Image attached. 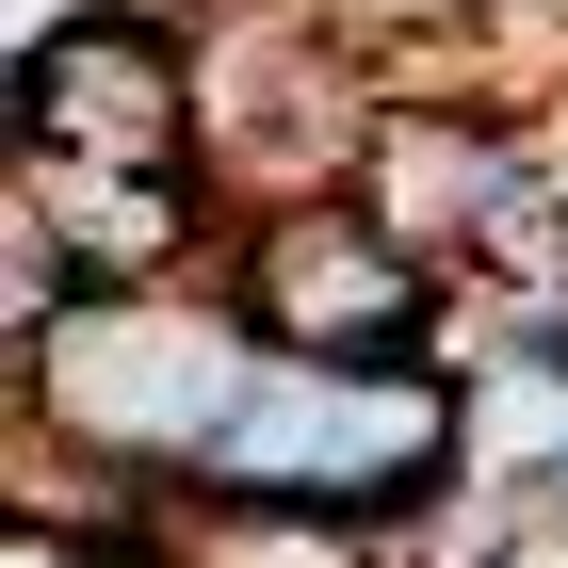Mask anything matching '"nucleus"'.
Returning <instances> with one entry per match:
<instances>
[{"label": "nucleus", "instance_id": "3", "mask_svg": "<svg viewBox=\"0 0 568 568\" xmlns=\"http://www.w3.org/2000/svg\"><path fill=\"white\" fill-rule=\"evenodd\" d=\"M17 146H49V163H195L212 114H195V65L146 33L131 0H98L65 33H33V65H17Z\"/></svg>", "mask_w": 568, "mask_h": 568}, {"label": "nucleus", "instance_id": "1", "mask_svg": "<svg viewBox=\"0 0 568 568\" xmlns=\"http://www.w3.org/2000/svg\"><path fill=\"white\" fill-rule=\"evenodd\" d=\"M471 455L455 423V374L438 342H390V357H308L276 342L261 390L227 406V438L195 455V504H308V520H390V504H438Z\"/></svg>", "mask_w": 568, "mask_h": 568}, {"label": "nucleus", "instance_id": "2", "mask_svg": "<svg viewBox=\"0 0 568 568\" xmlns=\"http://www.w3.org/2000/svg\"><path fill=\"white\" fill-rule=\"evenodd\" d=\"M244 325H261V342H308V357L438 342V244H406L374 195H357V212H276L261 244H244Z\"/></svg>", "mask_w": 568, "mask_h": 568}]
</instances>
